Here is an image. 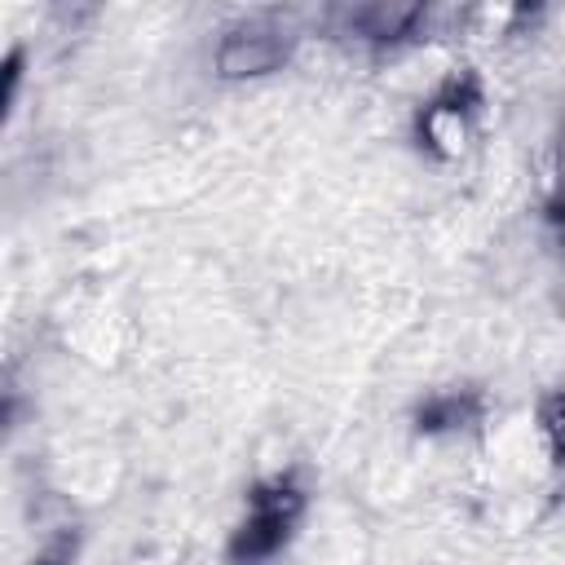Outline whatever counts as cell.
I'll use <instances>...</instances> for the list:
<instances>
[{
  "mask_svg": "<svg viewBox=\"0 0 565 565\" xmlns=\"http://www.w3.org/2000/svg\"><path fill=\"white\" fill-rule=\"evenodd\" d=\"M291 49H296V31L274 13H256V18L225 26L221 49H216V66L225 79L265 75V71L282 66L291 57Z\"/></svg>",
  "mask_w": 565,
  "mask_h": 565,
  "instance_id": "cell-2",
  "label": "cell"
},
{
  "mask_svg": "<svg viewBox=\"0 0 565 565\" xmlns=\"http://www.w3.org/2000/svg\"><path fill=\"white\" fill-rule=\"evenodd\" d=\"M300 512H305V490L296 486V472H278V477L260 481L247 494V512H243V521L230 539V561L234 565L274 561L287 547Z\"/></svg>",
  "mask_w": 565,
  "mask_h": 565,
  "instance_id": "cell-1",
  "label": "cell"
},
{
  "mask_svg": "<svg viewBox=\"0 0 565 565\" xmlns=\"http://www.w3.org/2000/svg\"><path fill=\"white\" fill-rule=\"evenodd\" d=\"M556 216L565 221V172H561V194H556Z\"/></svg>",
  "mask_w": 565,
  "mask_h": 565,
  "instance_id": "cell-5",
  "label": "cell"
},
{
  "mask_svg": "<svg viewBox=\"0 0 565 565\" xmlns=\"http://www.w3.org/2000/svg\"><path fill=\"white\" fill-rule=\"evenodd\" d=\"M481 415V397L477 393H446L437 402H428L419 411V428H455V424H472Z\"/></svg>",
  "mask_w": 565,
  "mask_h": 565,
  "instance_id": "cell-4",
  "label": "cell"
},
{
  "mask_svg": "<svg viewBox=\"0 0 565 565\" xmlns=\"http://www.w3.org/2000/svg\"><path fill=\"white\" fill-rule=\"evenodd\" d=\"M340 18L366 40H397L411 31V22L424 18V9L419 4H362V9H340Z\"/></svg>",
  "mask_w": 565,
  "mask_h": 565,
  "instance_id": "cell-3",
  "label": "cell"
}]
</instances>
